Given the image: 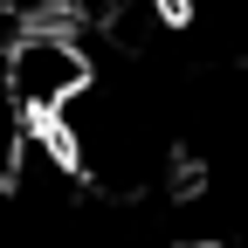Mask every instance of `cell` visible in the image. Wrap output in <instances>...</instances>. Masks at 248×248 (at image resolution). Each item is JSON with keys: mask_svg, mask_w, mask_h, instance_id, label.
<instances>
[{"mask_svg": "<svg viewBox=\"0 0 248 248\" xmlns=\"http://www.w3.org/2000/svg\"><path fill=\"white\" fill-rule=\"evenodd\" d=\"M0 76H7V104H14V117H28V124H55L90 83H97V62H90V48L69 35V28L35 21V28H21V35L7 42Z\"/></svg>", "mask_w": 248, "mask_h": 248, "instance_id": "cell-1", "label": "cell"}]
</instances>
